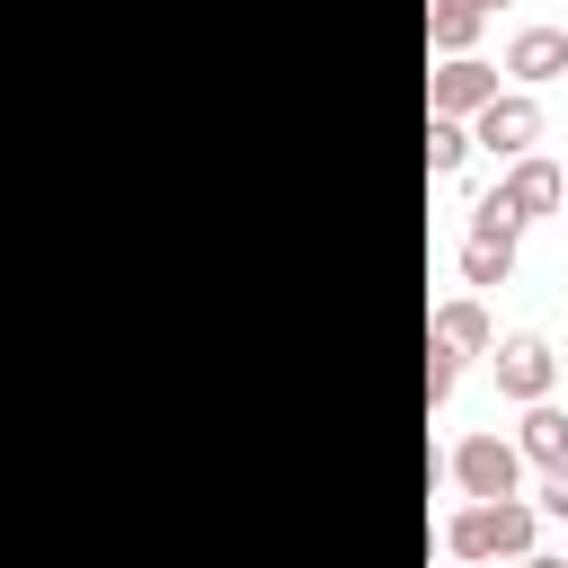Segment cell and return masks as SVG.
Masks as SVG:
<instances>
[{
  "instance_id": "obj_1",
  "label": "cell",
  "mask_w": 568,
  "mask_h": 568,
  "mask_svg": "<svg viewBox=\"0 0 568 568\" xmlns=\"http://www.w3.org/2000/svg\"><path fill=\"white\" fill-rule=\"evenodd\" d=\"M532 532H541L532 497L453 506V515H444V559H462V568H488V559H524V550H532Z\"/></svg>"
},
{
  "instance_id": "obj_2",
  "label": "cell",
  "mask_w": 568,
  "mask_h": 568,
  "mask_svg": "<svg viewBox=\"0 0 568 568\" xmlns=\"http://www.w3.org/2000/svg\"><path fill=\"white\" fill-rule=\"evenodd\" d=\"M444 479H453L462 506H497V497H524V453H515V435L479 426V435H462L444 453Z\"/></svg>"
},
{
  "instance_id": "obj_3",
  "label": "cell",
  "mask_w": 568,
  "mask_h": 568,
  "mask_svg": "<svg viewBox=\"0 0 568 568\" xmlns=\"http://www.w3.org/2000/svg\"><path fill=\"white\" fill-rule=\"evenodd\" d=\"M532 142H541V98H532V89H497V98L470 115V151H488L497 169H515Z\"/></svg>"
},
{
  "instance_id": "obj_4",
  "label": "cell",
  "mask_w": 568,
  "mask_h": 568,
  "mask_svg": "<svg viewBox=\"0 0 568 568\" xmlns=\"http://www.w3.org/2000/svg\"><path fill=\"white\" fill-rule=\"evenodd\" d=\"M488 364H497V390H506L515 408L550 399V382H559V355H550V337H532V328L497 337V346H488Z\"/></svg>"
},
{
  "instance_id": "obj_5",
  "label": "cell",
  "mask_w": 568,
  "mask_h": 568,
  "mask_svg": "<svg viewBox=\"0 0 568 568\" xmlns=\"http://www.w3.org/2000/svg\"><path fill=\"white\" fill-rule=\"evenodd\" d=\"M506 80H497V62H479V53H453L435 80H426V115H453V124H470L488 98H497Z\"/></svg>"
},
{
  "instance_id": "obj_6",
  "label": "cell",
  "mask_w": 568,
  "mask_h": 568,
  "mask_svg": "<svg viewBox=\"0 0 568 568\" xmlns=\"http://www.w3.org/2000/svg\"><path fill=\"white\" fill-rule=\"evenodd\" d=\"M426 346H444V355H462V364H470V355H488V346H497V320H488V302H479V293H453V302H435V311H426Z\"/></svg>"
},
{
  "instance_id": "obj_7",
  "label": "cell",
  "mask_w": 568,
  "mask_h": 568,
  "mask_svg": "<svg viewBox=\"0 0 568 568\" xmlns=\"http://www.w3.org/2000/svg\"><path fill=\"white\" fill-rule=\"evenodd\" d=\"M559 186H568V169L541 160V151H524V160L497 178V204H506L515 222H541V213H559Z\"/></svg>"
},
{
  "instance_id": "obj_8",
  "label": "cell",
  "mask_w": 568,
  "mask_h": 568,
  "mask_svg": "<svg viewBox=\"0 0 568 568\" xmlns=\"http://www.w3.org/2000/svg\"><path fill=\"white\" fill-rule=\"evenodd\" d=\"M515 89H541V80H559L568 71V27H515V44H506V62H497Z\"/></svg>"
},
{
  "instance_id": "obj_9",
  "label": "cell",
  "mask_w": 568,
  "mask_h": 568,
  "mask_svg": "<svg viewBox=\"0 0 568 568\" xmlns=\"http://www.w3.org/2000/svg\"><path fill=\"white\" fill-rule=\"evenodd\" d=\"M515 453H524L532 470H559V462H568V408L532 399V408L515 417Z\"/></svg>"
},
{
  "instance_id": "obj_10",
  "label": "cell",
  "mask_w": 568,
  "mask_h": 568,
  "mask_svg": "<svg viewBox=\"0 0 568 568\" xmlns=\"http://www.w3.org/2000/svg\"><path fill=\"white\" fill-rule=\"evenodd\" d=\"M479 27H488V9L479 0H426V44L453 62V53H470L479 44Z\"/></svg>"
},
{
  "instance_id": "obj_11",
  "label": "cell",
  "mask_w": 568,
  "mask_h": 568,
  "mask_svg": "<svg viewBox=\"0 0 568 568\" xmlns=\"http://www.w3.org/2000/svg\"><path fill=\"white\" fill-rule=\"evenodd\" d=\"M470 160V124H453V115H426V169L435 178H453Z\"/></svg>"
},
{
  "instance_id": "obj_12",
  "label": "cell",
  "mask_w": 568,
  "mask_h": 568,
  "mask_svg": "<svg viewBox=\"0 0 568 568\" xmlns=\"http://www.w3.org/2000/svg\"><path fill=\"white\" fill-rule=\"evenodd\" d=\"M506 275H515L506 240H462V284H506Z\"/></svg>"
},
{
  "instance_id": "obj_13",
  "label": "cell",
  "mask_w": 568,
  "mask_h": 568,
  "mask_svg": "<svg viewBox=\"0 0 568 568\" xmlns=\"http://www.w3.org/2000/svg\"><path fill=\"white\" fill-rule=\"evenodd\" d=\"M470 240H506V248H515V240H524V222H515V213H506V204H497V186H488V195H479V204H470Z\"/></svg>"
},
{
  "instance_id": "obj_14",
  "label": "cell",
  "mask_w": 568,
  "mask_h": 568,
  "mask_svg": "<svg viewBox=\"0 0 568 568\" xmlns=\"http://www.w3.org/2000/svg\"><path fill=\"white\" fill-rule=\"evenodd\" d=\"M453 382H462V355L426 346V408H444V399H453Z\"/></svg>"
},
{
  "instance_id": "obj_15",
  "label": "cell",
  "mask_w": 568,
  "mask_h": 568,
  "mask_svg": "<svg viewBox=\"0 0 568 568\" xmlns=\"http://www.w3.org/2000/svg\"><path fill=\"white\" fill-rule=\"evenodd\" d=\"M532 515H541V524H568V462H559V470H541V488H532Z\"/></svg>"
},
{
  "instance_id": "obj_16",
  "label": "cell",
  "mask_w": 568,
  "mask_h": 568,
  "mask_svg": "<svg viewBox=\"0 0 568 568\" xmlns=\"http://www.w3.org/2000/svg\"><path fill=\"white\" fill-rule=\"evenodd\" d=\"M515 568H568V559H559V550H524Z\"/></svg>"
},
{
  "instance_id": "obj_17",
  "label": "cell",
  "mask_w": 568,
  "mask_h": 568,
  "mask_svg": "<svg viewBox=\"0 0 568 568\" xmlns=\"http://www.w3.org/2000/svg\"><path fill=\"white\" fill-rule=\"evenodd\" d=\"M479 9H488V18H497V9H506V0H479Z\"/></svg>"
},
{
  "instance_id": "obj_18",
  "label": "cell",
  "mask_w": 568,
  "mask_h": 568,
  "mask_svg": "<svg viewBox=\"0 0 568 568\" xmlns=\"http://www.w3.org/2000/svg\"><path fill=\"white\" fill-rule=\"evenodd\" d=\"M559 213H568V186H559Z\"/></svg>"
},
{
  "instance_id": "obj_19",
  "label": "cell",
  "mask_w": 568,
  "mask_h": 568,
  "mask_svg": "<svg viewBox=\"0 0 568 568\" xmlns=\"http://www.w3.org/2000/svg\"><path fill=\"white\" fill-rule=\"evenodd\" d=\"M559 559H568V550H559Z\"/></svg>"
}]
</instances>
